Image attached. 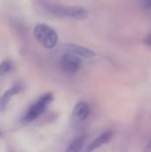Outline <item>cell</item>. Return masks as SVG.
<instances>
[{"label": "cell", "instance_id": "1", "mask_svg": "<svg viewBox=\"0 0 151 152\" xmlns=\"http://www.w3.org/2000/svg\"><path fill=\"white\" fill-rule=\"evenodd\" d=\"M34 36L36 38L43 44V45L48 49L53 48L58 41V36L56 32L45 24H38L34 29Z\"/></svg>", "mask_w": 151, "mask_h": 152}, {"label": "cell", "instance_id": "2", "mask_svg": "<svg viewBox=\"0 0 151 152\" xmlns=\"http://www.w3.org/2000/svg\"><path fill=\"white\" fill-rule=\"evenodd\" d=\"M53 99V94L52 93H48L45 94L44 95H43L42 97H40L38 99V101L36 102H35L27 111L25 117H24V120L27 122H31L34 119L37 118L47 108V106L52 102Z\"/></svg>", "mask_w": 151, "mask_h": 152}, {"label": "cell", "instance_id": "3", "mask_svg": "<svg viewBox=\"0 0 151 152\" xmlns=\"http://www.w3.org/2000/svg\"><path fill=\"white\" fill-rule=\"evenodd\" d=\"M50 11L59 16H68L76 20H85L88 16V12L81 6H61L51 5Z\"/></svg>", "mask_w": 151, "mask_h": 152}, {"label": "cell", "instance_id": "4", "mask_svg": "<svg viewBox=\"0 0 151 152\" xmlns=\"http://www.w3.org/2000/svg\"><path fill=\"white\" fill-rule=\"evenodd\" d=\"M82 61L76 55L65 54L61 60V66L67 73H76L81 67Z\"/></svg>", "mask_w": 151, "mask_h": 152}, {"label": "cell", "instance_id": "5", "mask_svg": "<svg viewBox=\"0 0 151 152\" xmlns=\"http://www.w3.org/2000/svg\"><path fill=\"white\" fill-rule=\"evenodd\" d=\"M65 47L69 51L71 52L72 53H74V55L76 56H81V57H84V58H93L95 56V53L93 51H92L91 49L89 48H86V47H84V46H81V45H71V44H69V45H66Z\"/></svg>", "mask_w": 151, "mask_h": 152}, {"label": "cell", "instance_id": "6", "mask_svg": "<svg viewBox=\"0 0 151 152\" xmlns=\"http://www.w3.org/2000/svg\"><path fill=\"white\" fill-rule=\"evenodd\" d=\"M113 136V132L112 131H106L103 134H101L98 138H96L87 148L86 152H93L98 148L101 147L102 145L108 143Z\"/></svg>", "mask_w": 151, "mask_h": 152}, {"label": "cell", "instance_id": "7", "mask_svg": "<svg viewBox=\"0 0 151 152\" xmlns=\"http://www.w3.org/2000/svg\"><path fill=\"white\" fill-rule=\"evenodd\" d=\"M90 114V107L88 103L85 102H78L73 111V116L74 118L77 121H83L85 120Z\"/></svg>", "mask_w": 151, "mask_h": 152}, {"label": "cell", "instance_id": "8", "mask_svg": "<svg viewBox=\"0 0 151 152\" xmlns=\"http://www.w3.org/2000/svg\"><path fill=\"white\" fill-rule=\"evenodd\" d=\"M20 87L19 86H12V88H10L9 90H7V91L4 93V94L3 95V97L1 98V100H0V108H1L2 110H4V109L6 108L7 104L9 103L11 98H12L14 94H18V93L20 92Z\"/></svg>", "mask_w": 151, "mask_h": 152}, {"label": "cell", "instance_id": "9", "mask_svg": "<svg viewBox=\"0 0 151 152\" xmlns=\"http://www.w3.org/2000/svg\"><path fill=\"white\" fill-rule=\"evenodd\" d=\"M85 142V136L81 135L77 137L75 140L72 141V142L69 144L68 150L66 152H80L83 149Z\"/></svg>", "mask_w": 151, "mask_h": 152}, {"label": "cell", "instance_id": "10", "mask_svg": "<svg viewBox=\"0 0 151 152\" xmlns=\"http://www.w3.org/2000/svg\"><path fill=\"white\" fill-rule=\"evenodd\" d=\"M12 69V64L8 61H4L0 64V74H5Z\"/></svg>", "mask_w": 151, "mask_h": 152}, {"label": "cell", "instance_id": "11", "mask_svg": "<svg viewBox=\"0 0 151 152\" xmlns=\"http://www.w3.org/2000/svg\"><path fill=\"white\" fill-rule=\"evenodd\" d=\"M142 4L144 8H146L147 10L151 11V1H143Z\"/></svg>", "mask_w": 151, "mask_h": 152}, {"label": "cell", "instance_id": "12", "mask_svg": "<svg viewBox=\"0 0 151 152\" xmlns=\"http://www.w3.org/2000/svg\"><path fill=\"white\" fill-rule=\"evenodd\" d=\"M144 43H145L147 45H149V46H150L151 47V33L150 34H149L148 36H146V37L144 38Z\"/></svg>", "mask_w": 151, "mask_h": 152}, {"label": "cell", "instance_id": "13", "mask_svg": "<svg viewBox=\"0 0 151 152\" xmlns=\"http://www.w3.org/2000/svg\"><path fill=\"white\" fill-rule=\"evenodd\" d=\"M144 152H151V141L146 145V147L144 149Z\"/></svg>", "mask_w": 151, "mask_h": 152}]
</instances>
